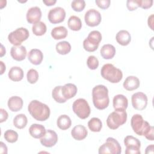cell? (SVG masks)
<instances>
[{
	"instance_id": "obj_1",
	"label": "cell",
	"mask_w": 154,
	"mask_h": 154,
	"mask_svg": "<svg viewBox=\"0 0 154 154\" xmlns=\"http://www.w3.org/2000/svg\"><path fill=\"white\" fill-rule=\"evenodd\" d=\"M131 125L135 134L140 136H144L148 140L153 141V127L144 120L141 115L134 114L131 118Z\"/></svg>"
},
{
	"instance_id": "obj_2",
	"label": "cell",
	"mask_w": 154,
	"mask_h": 154,
	"mask_svg": "<svg viewBox=\"0 0 154 154\" xmlns=\"http://www.w3.org/2000/svg\"><path fill=\"white\" fill-rule=\"evenodd\" d=\"M92 98L94 106L98 109H104L109 103L108 90L103 85H97L92 90Z\"/></svg>"
},
{
	"instance_id": "obj_3",
	"label": "cell",
	"mask_w": 154,
	"mask_h": 154,
	"mask_svg": "<svg viewBox=\"0 0 154 154\" xmlns=\"http://www.w3.org/2000/svg\"><path fill=\"white\" fill-rule=\"evenodd\" d=\"M28 110L31 116L38 121H45L50 116L49 107L37 100H33L30 102L28 106Z\"/></svg>"
},
{
	"instance_id": "obj_4",
	"label": "cell",
	"mask_w": 154,
	"mask_h": 154,
	"mask_svg": "<svg viewBox=\"0 0 154 154\" xmlns=\"http://www.w3.org/2000/svg\"><path fill=\"white\" fill-rule=\"evenodd\" d=\"M100 74L103 78L111 83H118L123 78L122 70L112 64H104L101 68Z\"/></svg>"
},
{
	"instance_id": "obj_5",
	"label": "cell",
	"mask_w": 154,
	"mask_h": 154,
	"mask_svg": "<svg viewBox=\"0 0 154 154\" xmlns=\"http://www.w3.org/2000/svg\"><path fill=\"white\" fill-rule=\"evenodd\" d=\"M127 120V113L125 110H115L107 117L106 124L111 129H116L125 124Z\"/></svg>"
},
{
	"instance_id": "obj_6",
	"label": "cell",
	"mask_w": 154,
	"mask_h": 154,
	"mask_svg": "<svg viewBox=\"0 0 154 154\" xmlns=\"http://www.w3.org/2000/svg\"><path fill=\"white\" fill-rule=\"evenodd\" d=\"M102 40V35L99 31H91L83 42V47L88 52L95 51Z\"/></svg>"
},
{
	"instance_id": "obj_7",
	"label": "cell",
	"mask_w": 154,
	"mask_h": 154,
	"mask_svg": "<svg viewBox=\"0 0 154 154\" xmlns=\"http://www.w3.org/2000/svg\"><path fill=\"white\" fill-rule=\"evenodd\" d=\"M72 109L76 116L81 119H87L90 116L91 111L88 103L83 98L75 100L73 103Z\"/></svg>"
},
{
	"instance_id": "obj_8",
	"label": "cell",
	"mask_w": 154,
	"mask_h": 154,
	"mask_svg": "<svg viewBox=\"0 0 154 154\" xmlns=\"http://www.w3.org/2000/svg\"><path fill=\"white\" fill-rule=\"evenodd\" d=\"M98 152L99 154H120L122 152V147L116 139L112 137H108L105 143L99 147Z\"/></svg>"
},
{
	"instance_id": "obj_9",
	"label": "cell",
	"mask_w": 154,
	"mask_h": 154,
	"mask_svg": "<svg viewBox=\"0 0 154 154\" xmlns=\"http://www.w3.org/2000/svg\"><path fill=\"white\" fill-rule=\"evenodd\" d=\"M29 33L28 29L20 27L11 32L8 35V40L14 46H20L23 42L29 37Z\"/></svg>"
},
{
	"instance_id": "obj_10",
	"label": "cell",
	"mask_w": 154,
	"mask_h": 154,
	"mask_svg": "<svg viewBox=\"0 0 154 154\" xmlns=\"http://www.w3.org/2000/svg\"><path fill=\"white\" fill-rule=\"evenodd\" d=\"M124 144L126 147L125 150L126 154L141 153L140 150L141 142L138 138L132 135H128L124 138Z\"/></svg>"
},
{
	"instance_id": "obj_11",
	"label": "cell",
	"mask_w": 154,
	"mask_h": 154,
	"mask_svg": "<svg viewBox=\"0 0 154 154\" xmlns=\"http://www.w3.org/2000/svg\"><path fill=\"white\" fill-rule=\"evenodd\" d=\"M131 100L133 108L137 110L144 109L147 105V97L143 92H137L133 94Z\"/></svg>"
},
{
	"instance_id": "obj_12",
	"label": "cell",
	"mask_w": 154,
	"mask_h": 154,
	"mask_svg": "<svg viewBox=\"0 0 154 154\" xmlns=\"http://www.w3.org/2000/svg\"><path fill=\"white\" fill-rule=\"evenodd\" d=\"M84 20L86 24L89 26H96L99 25L102 17L99 11L95 9H90L85 14Z\"/></svg>"
},
{
	"instance_id": "obj_13",
	"label": "cell",
	"mask_w": 154,
	"mask_h": 154,
	"mask_svg": "<svg viewBox=\"0 0 154 154\" xmlns=\"http://www.w3.org/2000/svg\"><path fill=\"white\" fill-rule=\"evenodd\" d=\"M66 17V11L64 8L61 7H57L49 10L48 18L49 22L55 24L62 22Z\"/></svg>"
},
{
	"instance_id": "obj_14",
	"label": "cell",
	"mask_w": 154,
	"mask_h": 154,
	"mask_svg": "<svg viewBox=\"0 0 154 154\" xmlns=\"http://www.w3.org/2000/svg\"><path fill=\"white\" fill-rule=\"evenodd\" d=\"M40 141L43 146L46 147H51L57 143L58 135L54 131L48 129L46 131L45 135L40 138Z\"/></svg>"
},
{
	"instance_id": "obj_15",
	"label": "cell",
	"mask_w": 154,
	"mask_h": 154,
	"mask_svg": "<svg viewBox=\"0 0 154 154\" xmlns=\"http://www.w3.org/2000/svg\"><path fill=\"white\" fill-rule=\"evenodd\" d=\"M42 17V11L38 7L29 8L26 13V20L29 23H35L40 22Z\"/></svg>"
},
{
	"instance_id": "obj_16",
	"label": "cell",
	"mask_w": 154,
	"mask_h": 154,
	"mask_svg": "<svg viewBox=\"0 0 154 154\" xmlns=\"http://www.w3.org/2000/svg\"><path fill=\"white\" fill-rule=\"evenodd\" d=\"M26 49L24 46H13L10 50L11 57L18 61L23 60L26 56Z\"/></svg>"
},
{
	"instance_id": "obj_17",
	"label": "cell",
	"mask_w": 154,
	"mask_h": 154,
	"mask_svg": "<svg viewBox=\"0 0 154 154\" xmlns=\"http://www.w3.org/2000/svg\"><path fill=\"white\" fill-rule=\"evenodd\" d=\"M112 102L115 110H126L128 108V99L123 94L116 95L113 98Z\"/></svg>"
},
{
	"instance_id": "obj_18",
	"label": "cell",
	"mask_w": 154,
	"mask_h": 154,
	"mask_svg": "<svg viewBox=\"0 0 154 154\" xmlns=\"http://www.w3.org/2000/svg\"><path fill=\"white\" fill-rule=\"evenodd\" d=\"M88 132L85 127L81 125L75 126L71 131V135L72 137L78 141L84 140L87 136Z\"/></svg>"
},
{
	"instance_id": "obj_19",
	"label": "cell",
	"mask_w": 154,
	"mask_h": 154,
	"mask_svg": "<svg viewBox=\"0 0 154 154\" xmlns=\"http://www.w3.org/2000/svg\"><path fill=\"white\" fill-rule=\"evenodd\" d=\"M42 52L38 49H32L28 54V59L34 65H39L43 61Z\"/></svg>"
},
{
	"instance_id": "obj_20",
	"label": "cell",
	"mask_w": 154,
	"mask_h": 154,
	"mask_svg": "<svg viewBox=\"0 0 154 154\" xmlns=\"http://www.w3.org/2000/svg\"><path fill=\"white\" fill-rule=\"evenodd\" d=\"M23 104V100L19 96H14L10 97L8 100L7 105L10 111L17 112L22 108Z\"/></svg>"
},
{
	"instance_id": "obj_21",
	"label": "cell",
	"mask_w": 154,
	"mask_h": 154,
	"mask_svg": "<svg viewBox=\"0 0 154 154\" xmlns=\"http://www.w3.org/2000/svg\"><path fill=\"white\" fill-rule=\"evenodd\" d=\"M46 129L43 125L40 124L34 123L31 125L29 128V132L31 137L34 138H41L43 137L45 133Z\"/></svg>"
},
{
	"instance_id": "obj_22",
	"label": "cell",
	"mask_w": 154,
	"mask_h": 154,
	"mask_svg": "<svg viewBox=\"0 0 154 154\" xmlns=\"http://www.w3.org/2000/svg\"><path fill=\"white\" fill-rule=\"evenodd\" d=\"M140 84V80L137 77L135 76H129L125 79L123 85L126 90L132 91L137 89Z\"/></svg>"
},
{
	"instance_id": "obj_23",
	"label": "cell",
	"mask_w": 154,
	"mask_h": 154,
	"mask_svg": "<svg viewBox=\"0 0 154 154\" xmlns=\"http://www.w3.org/2000/svg\"><path fill=\"white\" fill-rule=\"evenodd\" d=\"M77 91V87L72 83L66 84L61 87L62 94L67 100L73 97L76 95Z\"/></svg>"
},
{
	"instance_id": "obj_24",
	"label": "cell",
	"mask_w": 154,
	"mask_h": 154,
	"mask_svg": "<svg viewBox=\"0 0 154 154\" xmlns=\"http://www.w3.org/2000/svg\"><path fill=\"white\" fill-rule=\"evenodd\" d=\"M117 42L122 46H127L131 41L130 33L126 30L119 31L116 36Z\"/></svg>"
},
{
	"instance_id": "obj_25",
	"label": "cell",
	"mask_w": 154,
	"mask_h": 154,
	"mask_svg": "<svg viewBox=\"0 0 154 154\" xmlns=\"http://www.w3.org/2000/svg\"><path fill=\"white\" fill-rule=\"evenodd\" d=\"M100 52L103 58L106 60L111 59L116 54V48L111 44H106L102 46Z\"/></svg>"
},
{
	"instance_id": "obj_26",
	"label": "cell",
	"mask_w": 154,
	"mask_h": 154,
	"mask_svg": "<svg viewBox=\"0 0 154 154\" xmlns=\"http://www.w3.org/2000/svg\"><path fill=\"white\" fill-rule=\"evenodd\" d=\"M8 76L13 81H19L23 78V71L20 67L18 66H14L10 69Z\"/></svg>"
},
{
	"instance_id": "obj_27",
	"label": "cell",
	"mask_w": 154,
	"mask_h": 154,
	"mask_svg": "<svg viewBox=\"0 0 154 154\" xmlns=\"http://www.w3.org/2000/svg\"><path fill=\"white\" fill-rule=\"evenodd\" d=\"M51 36L55 40H60L66 38L67 35L68 31L66 27L59 26L54 28L51 31Z\"/></svg>"
},
{
	"instance_id": "obj_28",
	"label": "cell",
	"mask_w": 154,
	"mask_h": 154,
	"mask_svg": "<svg viewBox=\"0 0 154 154\" xmlns=\"http://www.w3.org/2000/svg\"><path fill=\"white\" fill-rule=\"evenodd\" d=\"M57 125L58 127L61 130H66L69 129L72 125V121L70 118L66 114L61 115L57 120Z\"/></svg>"
},
{
	"instance_id": "obj_29",
	"label": "cell",
	"mask_w": 154,
	"mask_h": 154,
	"mask_svg": "<svg viewBox=\"0 0 154 154\" xmlns=\"http://www.w3.org/2000/svg\"><path fill=\"white\" fill-rule=\"evenodd\" d=\"M69 28L75 31H79L82 27V22L80 18L76 16H71L67 22Z\"/></svg>"
},
{
	"instance_id": "obj_30",
	"label": "cell",
	"mask_w": 154,
	"mask_h": 154,
	"mask_svg": "<svg viewBox=\"0 0 154 154\" xmlns=\"http://www.w3.org/2000/svg\"><path fill=\"white\" fill-rule=\"evenodd\" d=\"M27 122V117L23 114H19L16 115L13 119L14 126L19 129L24 128L26 126Z\"/></svg>"
},
{
	"instance_id": "obj_31",
	"label": "cell",
	"mask_w": 154,
	"mask_h": 154,
	"mask_svg": "<svg viewBox=\"0 0 154 154\" xmlns=\"http://www.w3.org/2000/svg\"><path fill=\"white\" fill-rule=\"evenodd\" d=\"M55 48L59 54L66 55L71 51V45L67 41H61L56 45Z\"/></svg>"
},
{
	"instance_id": "obj_32",
	"label": "cell",
	"mask_w": 154,
	"mask_h": 154,
	"mask_svg": "<svg viewBox=\"0 0 154 154\" xmlns=\"http://www.w3.org/2000/svg\"><path fill=\"white\" fill-rule=\"evenodd\" d=\"M88 126L92 132H100L102 128V123L99 118L93 117L88 121Z\"/></svg>"
},
{
	"instance_id": "obj_33",
	"label": "cell",
	"mask_w": 154,
	"mask_h": 154,
	"mask_svg": "<svg viewBox=\"0 0 154 154\" xmlns=\"http://www.w3.org/2000/svg\"><path fill=\"white\" fill-rule=\"evenodd\" d=\"M47 28L45 23L43 22H38L33 24L32 26V31L34 34L37 36H41L45 34Z\"/></svg>"
},
{
	"instance_id": "obj_34",
	"label": "cell",
	"mask_w": 154,
	"mask_h": 154,
	"mask_svg": "<svg viewBox=\"0 0 154 154\" xmlns=\"http://www.w3.org/2000/svg\"><path fill=\"white\" fill-rule=\"evenodd\" d=\"M62 86H57L55 87L52 92V96L54 99L58 103H64L66 102L67 99L63 96L61 91Z\"/></svg>"
},
{
	"instance_id": "obj_35",
	"label": "cell",
	"mask_w": 154,
	"mask_h": 154,
	"mask_svg": "<svg viewBox=\"0 0 154 154\" xmlns=\"http://www.w3.org/2000/svg\"><path fill=\"white\" fill-rule=\"evenodd\" d=\"M4 137L5 140L10 143H15L18 139V134L12 129L7 130L5 133Z\"/></svg>"
},
{
	"instance_id": "obj_36",
	"label": "cell",
	"mask_w": 154,
	"mask_h": 154,
	"mask_svg": "<svg viewBox=\"0 0 154 154\" xmlns=\"http://www.w3.org/2000/svg\"><path fill=\"white\" fill-rule=\"evenodd\" d=\"M26 78L30 84H35L38 79V73L35 69H29L26 74Z\"/></svg>"
},
{
	"instance_id": "obj_37",
	"label": "cell",
	"mask_w": 154,
	"mask_h": 154,
	"mask_svg": "<svg viewBox=\"0 0 154 154\" xmlns=\"http://www.w3.org/2000/svg\"><path fill=\"white\" fill-rule=\"evenodd\" d=\"M72 9L78 12L82 11L85 7V2L84 0H74L71 3Z\"/></svg>"
},
{
	"instance_id": "obj_38",
	"label": "cell",
	"mask_w": 154,
	"mask_h": 154,
	"mask_svg": "<svg viewBox=\"0 0 154 154\" xmlns=\"http://www.w3.org/2000/svg\"><path fill=\"white\" fill-rule=\"evenodd\" d=\"M87 64L90 69L95 70L99 66V61L95 56L90 55L87 58Z\"/></svg>"
},
{
	"instance_id": "obj_39",
	"label": "cell",
	"mask_w": 154,
	"mask_h": 154,
	"mask_svg": "<svg viewBox=\"0 0 154 154\" xmlns=\"http://www.w3.org/2000/svg\"><path fill=\"white\" fill-rule=\"evenodd\" d=\"M138 6L143 9L150 8L153 5V0H138Z\"/></svg>"
},
{
	"instance_id": "obj_40",
	"label": "cell",
	"mask_w": 154,
	"mask_h": 154,
	"mask_svg": "<svg viewBox=\"0 0 154 154\" xmlns=\"http://www.w3.org/2000/svg\"><path fill=\"white\" fill-rule=\"evenodd\" d=\"M126 7L129 11L135 10L139 7L138 0H128L126 2Z\"/></svg>"
},
{
	"instance_id": "obj_41",
	"label": "cell",
	"mask_w": 154,
	"mask_h": 154,
	"mask_svg": "<svg viewBox=\"0 0 154 154\" xmlns=\"http://www.w3.org/2000/svg\"><path fill=\"white\" fill-rule=\"evenodd\" d=\"M96 4L101 9H106L109 7L110 0H96Z\"/></svg>"
},
{
	"instance_id": "obj_42",
	"label": "cell",
	"mask_w": 154,
	"mask_h": 154,
	"mask_svg": "<svg viewBox=\"0 0 154 154\" xmlns=\"http://www.w3.org/2000/svg\"><path fill=\"white\" fill-rule=\"evenodd\" d=\"M0 112H1L0 123H2V122H4L7 120V119H8V114L6 111V110H5L3 108H1L0 109Z\"/></svg>"
},
{
	"instance_id": "obj_43",
	"label": "cell",
	"mask_w": 154,
	"mask_h": 154,
	"mask_svg": "<svg viewBox=\"0 0 154 154\" xmlns=\"http://www.w3.org/2000/svg\"><path fill=\"white\" fill-rule=\"evenodd\" d=\"M0 153H7V147L2 141L0 143Z\"/></svg>"
},
{
	"instance_id": "obj_44",
	"label": "cell",
	"mask_w": 154,
	"mask_h": 154,
	"mask_svg": "<svg viewBox=\"0 0 154 154\" xmlns=\"http://www.w3.org/2000/svg\"><path fill=\"white\" fill-rule=\"evenodd\" d=\"M153 14L150 15L149 17H148V20H147V23H148V26L152 29L153 30Z\"/></svg>"
},
{
	"instance_id": "obj_45",
	"label": "cell",
	"mask_w": 154,
	"mask_h": 154,
	"mask_svg": "<svg viewBox=\"0 0 154 154\" xmlns=\"http://www.w3.org/2000/svg\"><path fill=\"white\" fill-rule=\"evenodd\" d=\"M43 2L44 4H46V5L51 6L54 5L56 3L57 1L56 0H43Z\"/></svg>"
},
{
	"instance_id": "obj_46",
	"label": "cell",
	"mask_w": 154,
	"mask_h": 154,
	"mask_svg": "<svg viewBox=\"0 0 154 154\" xmlns=\"http://www.w3.org/2000/svg\"><path fill=\"white\" fill-rule=\"evenodd\" d=\"M153 148L154 146L153 144L148 146L146 149V153H153Z\"/></svg>"
},
{
	"instance_id": "obj_47",
	"label": "cell",
	"mask_w": 154,
	"mask_h": 154,
	"mask_svg": "<svg viewBox=\"0 0 154 154\" xmlns=\"http://www.w3.org/2000/svg\"><path fill=\"white\" fill-rule=\"evenodd\" d=\"M0 64H1V75H2L3 73L5 71L6 67L5 64L2 61H0Z\"/></svg>"
},
{
	"instance_id": "obj_48",
	"label": "cell",
	"mask_w": 154,
	"mask_h": 154,
	"mask_svg": "<svg viewBox=\"0 0 154 154\" xmlns=\"http://www.w3.org/2000/svg\"><path fill=\"white\" fill-rule=\"evenodd\" d=\"M1 55H0V56L2 57L5 54V49L4 48V46L2 44L1 45Z\"/></svg>"
}]
</instances>
